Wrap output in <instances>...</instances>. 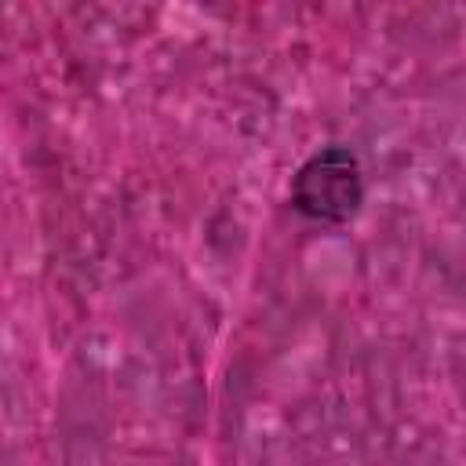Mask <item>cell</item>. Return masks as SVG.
<instances>
[{
    "instance_id": "1",
    "label": "cell",
    "mask_w": 466,
    "mask_h": 466,
    "mask_svg": "<svg viewBox=\"0 0 466 466\" xmlns=\"http://www.w3.org/2000/svg\"><path fill=\"white\" fill-rule=\"evenodd\" d=\"M364 204V171L353 149L324 146L291 178V208L324 226H342Z\"/></svg>"
}]
</instances>
